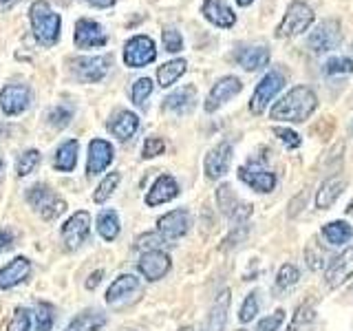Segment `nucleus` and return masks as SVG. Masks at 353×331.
Wrapping results in <instances>:
<instances>
[{"label": "nucleus", "instance_id": "f257e3e1", "mask_svg": "<svg viewBox=\"0 0 353 331\" xmlns=\"http://www.w3.org/2000/svg\"><path fill=\"white\" fill-rule=\"evenodd\" d=\"M318 97L309 86H294L290 93L283 95L270 110L272 119H281L287 124H301L314 115Z\"/></svg>", "mask_w": 353, "mask_h": 331}, {"label": "nucleus", "instance_id": "f03ea898", "mask_svg": "<svg viewBox=\"0 0 353 331\" xmlns=\"http://www.w3.org/2000/svg\"><path fill=\"white\" fill-rule=\"evenodd\" d=\"M31 25H33V33H36V38L42 42V44H53L58 42L60 38V16L51 11L49 3H44V0H38V3L31 5Z\"/></svg>", "mask_w": 353, "mask_h": 331}, {"label": "nucleus", "instance_id": "7ed1b4c3", "mask_svg": "<svg viewBox=\"0 0 353 331\" xmlns=\"http://www.w3.org/2000/svg\"><path fill=\"white\" fill-rule=\"evenodd\" d=\"M314 22V9L303 0H294L287 7V14L283 16L281 25L276 27V38H294L298 33L307 31Z\"/></svg>", "mask_w": 353, "mask_h": 331}, {"label": "nucleus", "instance_id": "20e7f679", "mask_svg": "<svg viewBox=\"0 0 353 331\" xmlns=\"http://www.w3.org/2000/svg\"><path fill=\"white\" fill-rule=\"evenodd\" d=\"M285 84V77L281 71H270L263 75V80L256 84V88H254V95L250 99V110L254 115H261L265 108L270 106L272 99L279 95V91L283 88Z\"/></svg>", "mask_w": 353, "mask_h": 331}, {"label": "nucleus", "instance_id": "39448f33", "mask_svg": "<svg viewBox=\"0 0 353 331\" xmlns=\"http://www.w3.org/2000/svg\"><path fill=\"white\" fill-rule=\"evenodd\" d=\"M216 205L221 210V214H225L230 221H234V223H245L252 217V205L239 201V197L228 183H221L216 188Z\"/></svg>", "mask_w": 353, "mask_h": 331}, {"label": "nucleus", "instance_id": "423d86ee", "mask_svg": "<svg viewBox=\"0 0 353 331\" xmlns=\"http://www.w3.org/2000/svg\"><path fill=\"white\" fill-rule=\"evenodd\" d=\"M157 58V49H154V42L148 36H135L126 42L124 47V62L130 69H141Z\"/></svg>", "mask_w": 353, "mask_h": 331}, {"label": "nucleus", "instance_id": "0eeeda50", "mask_svg": "<svg viewBox=\"0 0 353 331\" xmlns=\"http://www.w3.org/2000/svg\"><path fill=\"white\" fill-rule=\"evenodd\" d=\"M91 234V214L86 210H77V212L62 225V241L66 250H77Z\"/></svg>", "mask_w": 353, "mask_h": 331}, {"label": "nucleus", "instance_id": "6e6552de", "mask_svg": "<svg viewBox=\"0 0 353 331\" xmlns=\"http://www.w3.org/2000/svg\"><path fill=\"white\" fill-rule=\"evenodd\" d=\"M241 91H243V82L239 80V77H234V75L221 77V80L210 88L203 108L208 110V113H214V110H219L223 104H228L230 99L236 97Z\"/></svg>", "mask_w": 353, "mask_h": 331}, {"label": "nucleus", "instance_id": "1a4fd4ad", "mask_svg": "<svg viewBox=\"0 0 353 331\" xmlns=\"http://www.w3.org/2000/svg\"><path fill=\"white\" fill-rule=\"evenodd\" d=\"M342 40V31H340V22L338 20H325L320 22L316 27V31H312V36H309L307 44L309 49L314 53H325V51H331L336 49Z\"/></svg>", "mask_w": 353, "mask_h": 331}, {"label": "nucleus", "instance_id": "9d476101", "mask_svg": "<svg viewBox=\"0 0 353 331\" xmlns=\"http://www.w3.org/2000/svg\"><path fill=\"white\" fill-rule=\"evenodd\" d=\"M239 179L243 183H248L252 190L256 192H272L276 188V174L272 170H268L265 166H261L259 161H250L245 166L239 168Z\"/></svg>", "mask_w": 353, "mask_h": 331}, {"label": "nucleus", "instance_id": "9b49d317", "mask_svg": "<svg viewBox=\"0 0 353 331\" xmlns=\"http://www.w3.org/2000/svg\"><path fill=\"white\" fill-rule=\"evenodd\" d=\"M349 279H353V245H349L345 252H340L325 270V283L331 290H338Z\"/></svg>", "mask_w": 353, "mask_h": 331}, {"label": "nucleus", "instance_id": "f8f14e48", "mask_svg": "<svg viewBox=\"0 0 353 331\" xmlns=\"http://www.w3.org/2000/svg\"><path fill=\"white\" fill-rule=\"evenodd\" d=\"M170 268H172V261H170L168 254L161 252V250L143 252V254H141V259H139V263H137V270L141 272L143 279L150 281V283L163 279V276L170 272Z\"/></svg>", "mask_w": 353, "mask_h": 331}, {"label": "nucleus", "instance_id": "ddd939ff", "mask_svg": "<svg viewBox=\"0 0 353 331\" xmlns=\"http://www.w3.org/2000/svg\"><path fill=\"white\" fill-rule=\"evenodd\" d=\"M230 163H232V143L221 141L219 146H214L205 154V161H203L205 177L210 181L221 179V177L230 170Z\"/></svg>", "mask_w": 353, "mask_h": 331}, {"label": "nucleus", "instance_id": "4468645a", "mask_svg": "<svg viewBox=\"0 0 353 331\" xmlns=\"http://www.w3.org/2000/svg\"><path fill=\"white\" fill-rule=\"evenodd\" d=\"M190 230V214L188 210H172V212L163 214L157 221V232L165 241H176L185 237V232Z\"/></svg>", "mask_w": 353, "mask_h": 331}, {"label": "nucleus", "instance_id": "2eb2a0df", "mask_svg": "<svg viewBox=\"0 0 353 331\" xmlns=\"http://www.w3.org/2000/svg\"><path fill=\"white\" fill-rule=\"evenodd\" d=\"M31 102V91L25 84H7L0 91V108L7 115H20L22 110H27Z\"/></svg>", "mask_w": 353, "mask_h": 331}, {"label": "nucleus", "instance_id": "dca6fc26", "mask_svg": "<svg viewBox=\"0 0 353 331\" xmlns=\"http://www.w3.org/2000/svg\"><path fill=\"white\" fill-rule=\"evenodd\" d=\"M110 58L97 55V58H77L73 60V71L82 82H99L108 73Z\"/></svg>", "mask_w": 353, "mask_h": 331}, {"label": "nucleus", "instance_id": "f3484780", "mask_svg": "<svg viewBox=\"0 0 353 331\" xmlns=\"http://www.w3.org/2000/svg\"><path fill=\"white\" fill-rule=\"evenodd\" d=\"M108 42L104 29L97 25L95 20L80 18L75 25V44L80 49H91V47H104Z\"/></svg>", "mask_w": 353, "mask_h": 331}, {"label": "nucleus", "instance_id": "a211bd4d", "mask_svg": "<svg viewBox=\"0 0 353 331\" xmlns=\"http://www.w3.org/2000/svg\"><path fill=\"white\" fill-rule=\"evenodd\" d=\"M113 146L106 139H93L88 143V161H86V172L88 177L104 172L110 161H113Z\"/></svg>", "mask_w": 353, "mask_h": 331}, {"label": "nucleus", "instance_id": "6ab92c4d", "mask_svg": "<svg viewBox=\"0 0 353 331\" xmlns=\"http://www.w3.org/2000/svg\"><path fill=\"white\" fill-rule=\"evenodd\" d=\"M230 303H232V294L230 290H223L216 298L212 307H210V314L205 318L203 331H223L228 323V314H230Z\"/></svg>", "mask_w": 353, "mask_h": 331}, {"label": "nucleus", "instance_id": "aec40b11", "mask_svg": "<svg viewBox=\"0 0 353 331\" xmlns=\"http://www.w3.org/2000/svg\"><path fill=\"white\" fill-rule=\"evenodd\" d=\"M201 14L212 22V25H216L221 29L234 27V22H236L234 11L230 9V5L225 3V0H203Z\"/></svg>", "mask_w": 353, "mask_h": 331}, {"label": "nucleus", "instance_id": "412c9836", "mask_svg": "<svg viewBox=\"0 0 353 331\" xmlns=\"http://www.w3.org/2000/svg\"><path fill=\"white\" fill-rule=\"evenodd\" d=\"M345 188H347V179L342 174H334V177H329V179H325L316 192V208L329 210L340 199V194L345 192Z\"/></svg>", "mask_w": 353, "mask_h": 331}, {"label": "nucleus", "instance_id": "4be33fe9", "mask_svg": "<svg viewBox=\"0 0 353 331\" xmlns=\"http://www.w3.org/2000/svg\"><path fill=\"white\" fill-rule=\"evenodd\" d=\"M176 194H179V183H176L170 174H161L157 177V181L152 183V188L146 194V205L154 208V205L168 203Z\"/></svg>", "mask_w": 353, "mask_h": 331}, {"label": "nucleus", "instance_id": "5701e85b", "mask_svg": "<svg viewBox=\"0 0 353 331\" xmlns=\"http://www.w3.org/2000/svg\"><path fill=\"white\" fill-rule=\"evenodd\" d=\"M31 274V261L25 257H18L9 261L3 270H0V290H11L14 285L22 283Z\"/></svg>", "mask_w": 353, "mask_h": 331}, {"label": "nucleus", "instance_id": "b1692460", "mask_svg": "<svg viewBox=\"0 0 353 331\" xmlns=\"http://www.w3.org/2000/svg\"><path fill=\"white\" fill-rule=\"evenodd\" d=\"M135 292H139V279L132 274H121L110 283L108 292H106V303L108 305H119L124 298L132 296Z\"/></svg>", "mask_w": 353, "mask_h": 331}, {"label": "nucleus", "instance_id": "393cba45", "mask_svg": "<svg viewBox=\"0 0 353 331\" xmlns=\"http://www.w3.org/2000/svg\"><path fill=\"white\" fill-rule=\"evenodd\" d=\"M194 104H196V88L194 86H181L179 91L170 93L163 99V108L170 110V113H176V115L190 113Z\"/></svg>", "mask_w": 353, "mask_h": 331}, {"label": "nucleus", "instance_id": "a878e982", "mask_svg": "<svg viewBox=\"0 0 353 331\" xmlns=\"http://www.w3.org/2000/svg\"><path fill=\"white\" fill-rule=\"evenodd\" d=\"M139 128V117L130 110H119V113L108 121V130L121 141L130 139Z\"/></svg>", "mask_w": 353, "mask_h": 331}, {"label": "nucleus", "instance_id": "bb28decb", "mask_svg": "<svg viewBox=\"0 0 353 331\" xmlns=\"http://www.w3.org/2000/svg\"><path fill=\"white\" fill-rule=\"evenodd\" d=\"M236 62L245 71H259L270 62V49L268 47H248L236 53Z\"/></svg>", "mask_w": 353, "mask_h": 331}, {"label": "nucleus", "instance_id": "cd10ccee", "mask_svg": "<svg viewBox=\"0 0 353 331\" xmlns=\"http://www.w3.org/2000/svg\"><path fill=\"white\" fill-rule=\"evenodd\" d=\"M106 325V316L97 309H88V312L77 314L64 331H99Z\"/></svg>", "mask_w": 353, "mask_h": 331}, {"label": "nucleus", "instance_id": "c85d7f7f", "mask_svg": "<svg viewBox=\"0 0 353 331\" xmlns=\"http://www.w3.org/2000/svg\"><path fill=\"white\" fill-rule=\"evenodd\" d=\"M77 141L75 139H69V141H64L62 146L55 150V159H53V166H55V170H60V172H71L75 168V163H77Z\"/></svg>", "mask_w": 353, "mask_h": 331}, {"label": "nucleus", "instance_id": "c756f323", "mask_svg": "<svg viewBox=\"0 0 353 331\" xmlns=\"http://www.w3.org/2000/svg\"><path fill=\"white\" fill-rule=\"evenodd\" d=\"M188 69V62L183 58H176V60H170V62H165L161 64L159 69H157V80H159V86L161 88H168L172 86L179 77L185 73Z\"/></svg>", "mask_w": 353, "mask_h": 331}, {"label": "nucleus", "instance_id": "7c9ffc66", "mask_svg": "<svg viewBox=\"0 0 353 331\" xmlns=\"http://www.w3.org/2000/svg\"><path fill=\"white\" fill-rule=\"evenodd\" d=\"M323 237L327 239L329 245H345L353 237V228L347 221H331L323 228Z\"/></svg>", "mask_w": 353, "mask_h": 331}, {"label": "nucleus", "instance_id": "2f4dec72", "mask_svg": "<svg viewBox=\"0 0 353 331\" xmlns=\"http://www.w3.org/2000/svg\"><path fill=\"white\" fill-rule=\"evenodd\" d=\"M97 232L104 241H115L119 234V217L115 210H102L97 217Z\"/></svg>", "mask_w": 353, "mask_h": 331}, {"label": "nucleus", "instance_id": "473e14b6", "mask_svg": "<svg viewBox=\"0 0 353 331\" xmlns=\"http://www.w3.org/2000/svg\"><path fill=\"white\" fill-rule=\"evenodd\" d=\"M55 192L51 190L49 185H44V183H38V185H31L29 190H27V201H29V205L31 208H36V210H42L44 208H49L53 201H55Z\"/></svg>", "mask_w": 353, "mask_h": 331}, {"label": "nucleus", "instance_id": "72a5a7b5", "mask_svg": "<svg viewBox=\"0 0 353 331\" xmlns=\"http://www.w3.org/2000/svg\"><path fill=\"white\" fill-rule=\"evenodd\" d=\"M316 320V309L312 303H305L296 309V314L292 318L290 327H287V331H307L309 327H312V323Z\"/></svg>", "mask_w": 353, "mask_h": 331}, {"label": "nucleus", "instance_id": "f704fd0d", "mask_svg": "<svg viewBox=\"0 0 353 331\" xmlns=\"http://www.w3.org/2000/svg\"><path fill=\"white\" fill-rule=\"evenodd\" d=\"M119 179H121V174H119V172H110V174H106V177H104V181L97 185V190H95V194H93V201H95V203H104L106 199H110V194L115 192V188H117Z\"/></svg>", "mask_w": 353, "mask_h": 331}, {"label": "nucleus", "instance_id": "c9c22d12", "mask_svg": "<svg viewBox=\"0 0 353 331\" xmlns=\"http://www.w3.org/2000/svg\"><path fill=\"white\" fill-rule=\"evenodd\" d=\"M38 163H40V152L38 150H25L16 159V172L20 177H27V174H31L33 170H36Z\"/></svg>", "mask_w": 353, "mask_h": 331}, {"label": "nucleus", "instance_id": "e433bc0d", "mask_svg": "<svg viewBox=\"0 0 353 331\" xmlns=\"http://www.w3.org/2000/svg\"><path fill=\"white\" fill-rule=\"evenodd\" d=\"M298 279H301V272H298L296 265L285 263V265H281L279 274H276V285H279L281 290H287V287H294L298 283Z\"/></svg>", "mask_w": 353, "mask_h": 331}, {"label": "nucleus", "instance_id": "4c0bfd02", "mask_svg": "<svg viewBox=\"0 0 353 331\" xmlns=\"http://www.w3.org/2000/svg\"><path fill=\"white\" fill-rule=\"evenodd\" d=\"M53 314H55L53 312V305H49V303H38L36 305V329L38 331H49L53 327V320H55Z\"/></svg>", "mask_w": 353, "mask_h": 331}, {"label": "nucleus", "instance_id": "58836bf2", "mask_svg": "<svg viewBox=\"0 0 353 331\" xmlns=\"http://www.w3.org/2000/svg\"><path fill=\"white\" fill-rule=\"evenodd\" d=\"M73 117V110L69 106H64V104H58V106H53L49 113H47V119H49V124L55 126V128H64V126H69V121Z\"/></svg>", "mask_w": 353, "mask_h": 331}, {"label": "nucleus", "instance_id": "ea45409f", "mask_svg": "<svg viewBox=\"0 0 353 331\" xmlns=\"http://www.w3.org/2000/svg\"><path fill=\"white\" fill-rule=\"evenodd\" d=\"M163 243H165V239L159 234V232H148V234H141L135 241V248L139 252H154V250H159Z\"/></svg>", "mask_w": 353, "mask_h": 331}, {"label": "nucleus", "instance_id": "a19ab883", "mask_svg": "<svg viewBox=\"0 0 353 331\" xmlns=\"http://www.w3.org/2000/svg\"><path fill=\"white\" fill-rule=\"evenodd\" d=\"M152 93V82L148 80V77H139V80L132 84V102H135L137 106H143L146 104V99L150 97Z\"/></svg>", "mask_w": 353, "mask_h": 331}, {"label": "nucleus", "instance_id": "79ce46f5", "mask_svg": "<svg viewBox=\"0 0 353 331\" xmlns=\"http://www.w3.org/2000/svg\"><path fill=\"white\" fill-rule=\"evenodd\" d=\"M256 314H259V294L252 292V294H248V298L241 305L239 320L241 323H250L252 318H256Z\"/></svg>", "mask_w": 353, "mask_h": 331}, {"label": "nucleus", "instance_id": "37998d69", "mask_svg": "<svg viewBox=\"0 0 353 331\" xmlns=\"http://www.w3.org/2000/svg\"><path fill=\"white\" fill-rule=\"evenodd\" d=\"M161 40H163V49L168 51V53H176V51H181L183 49V38H181V33L168 27V29H163L161 31Z\"/></svg>", "mask_w": 353, "mask_h": 331}, {"label": "nucleus", "instance_id": "c03bdc74", "mask_svg": "<svg viewBox=\"0 0 353 331\" xmlns=\"http://www.w3.org/2000/svg\"><path fill=\"white\" fill-rule=\"evenodd\" d=\"M31 329V318H29V312L27 309L18 307L14 312V318L9 320L7 325V331H29Z\"/></svg>", "mask_w": 353, "mask_h": 331}, {"label": "nucleus", "instance_id": "a18cd8bd", "mask_svg": "<svg viewBox=\"0 0 353 331\" xmlns=\"http://www.w3.org/2000/svg\"><path fill=\"white\" fill-rule=\"evenodd\" d=\"M305 259H307V263H309V268H312L314 272H318V270H323L325 252L316 245V241H312V243L307 245V250H305Z\"/></svg>", "mask_w": 353, "mask_h": 331}, {"label": "nucleus", "instance_id": "49530a36", "mask_svg": "<svg viewBox=\"0 0 353 331\" xmlns=\"http://www.w3.org/2000/svg\"><path fill=\"white\" fill-rule=\"evenodd\" d=\"M325 71H327V75H347L353 71V64L349 58H331L325 64Z\"/></svg>", "mask_w": 353, "mask_h": 331}, {"label": "nucleus", "instance_id": "de8ad7c7", "mask_svg": "<svg viewBox=\"0 0 353 331\" xmlns=\"http://www.w3.org/2000/svg\"><path fill=\"white\" fill-rule=\"evenodd\" d=\"M274 135L279 137L287 148H298L303 143V139H301V135L298 132H294L292 128H283V126H274Z\"/></svg>", "mask_w": 353, "mask_h": 331}, {"label": "nucleus", "instance_id": "09e8293b", "mask_svg": "<svg viewBox=\"0 0 353 331\" xmlns=\"http://www.w3.org/2000/svg\"><path fill=\"white\" fill-rule=\"evenodd\" d=\"M283 320H285V312L283 309H276L274 314H270L268 318H263L256 331H279V327L283 325Z\"/></svg>", "mask_w": 353, "mask_h": 331}, {"label": "nucleus", "instance_id": "8fccbe9b", "mask_svg": "<svg viewBox=\"0 0 353 331\" xmlns=\"http://www.w3.org/2000/svg\"><path fill=\"white\" fill-rule=\"evenodd\" d=\"M163 150H165V143L161 137H148L146 141H143V157L146 159L157 157V154H161Z\"/></svg>", "mask_w": 353, "mask_h": 331}, {"label": "nucleus", "instance_id": "3c124183", "mask_svg": "<svg viewBox=\"0 0 353 331\" xmlns=\"http://www.w3.org/2000/svg\"><path fill=\"white\" fill-rule=\"evenodd\" d=\"M64 210H66V201H64V199H55V201L49 205V208H44L42 210V212H40V217L44 219V221H55V219H58L62 212H64Z\"/></svg>", "mask_w": 353, "mask_h": 331}, {"label": "nucleus", "instance_id": "603ef678", "mask_svg": "<svg viewBox=\"0 0 353 331\" xmlns=\"http://www.w3.org/2000/svg\"><path fill=\"white\" fill-rule=\"evenodd\" d=\"M248 237V223H239L234 225V230H232V234L223 241V250L232 248V245H239V243Z\"/></svg>", "mask_w": 353, "mask_h": 331}, {"label": "nucleus", "instance_id": "864d4df0", "mask_svg": "<svg viewBox=\"0 0 353 331\" xmlns=\"http://www.w3.org/2000/svg\"><path fill=\"white\" fill-rule=\"evenodd\" d=\"M102 276H104V272H102V270H97V272H93L91 276H88V281H86V290H95V287L99 285V281H102Z\"/></svg>", "mask_w": 353, "mask_h": 331}, {"label": "nucleus", "instance_id": "5fc2aeb1", "mask_svg": "<svg viewBox=\"0 0 353 331\" xmlns=\"http://www.w3.org/2000/svg\"><path fill=\"white\" fill-rule=\"evenodd\" d=\"M11 243H14V237H11V232L9 230H3L0 232V252H5Z\"/></svg>", "mask_w": 353, "mask_h": 331}, {"label": "nucleus", "instance_id": "6e6d98bb", "mask_svg": "<svg viewBox=\"0 0 353 331\" xmlns=\"http://www.w3.org/2000/svg\"><path fill=\"white\" fill-rule=\"evenodd\" d=\"M82 3H88L93 7H99V9H106V7H113L115 0H82Z\"/></svg>", "mask_w": 353, "mask_h": 331}, {"label": "nucleus", "instance_id": "4d7b16f0", "mask_svg": "<svg viewBox=\"0 0 353 331\" xmlns=\"http://www.w3.org/2000/svg\"><path fill=\"white\" fill-rule=\"evenodd\" d=\"M18 3V0H0V11H7Z\"/></svg>", "mask_w": 353, "mask_h": 331}, {"label": "nucleus", "instance_id": "13d9d810", "mask_svg": "<svg viewBox=\"0 0 353 331\" xmlns=\"http://www.w3.org/2000/svg\"><path fill=\"white\" fill-rule=\"evenodd\" d=\"M236 3H239L241 7H248V5H252V3H254V0H236Z\"/></svg>", "mask_w": 353, "mask_h": 331}, {"label": "nucleus", "instance_id": "bf43d9fd", "mask_svg": "<svg viewBox=\"0 0 353 331\" xmlns=\"http://www.w3.org/2000/svg\"><path fill=\"white\" fill-rule=\"evenodd\" d=\"M347 214H349V217H353V201H351V203H349V208H347Z\"/></svg>", "mask_w": 353, "mask_h": 331}, {"label": "nucleus", "instance_id": "052dcab7", "mask_svg": "<svg viewBox=\"0 0 353 331\" xmlns=\"http://www.w3.org/2000/svg\"><path fill=\"white\" fill-rule=\"evenodd\" d=\"M179 331H196V329H194V327H181Z\"/></svg>", "mask_w": 353, "mask_h": 331}, {"label": "nucleus", "instance_id": "680f3d73", "mask_svg": "<svg viewBox=\"0 0 353 331\" xmlns=\"http://www.w3.org/2000/svg\"><path fill=\"white\" fill-rule=\"evenodd\" d=\"M3 163H5V161H3V154H0V170H3Z\"/></svg>", "mask_w": 353, "mask_h": 331}, {"label": "nucleus", "instance_id": "e2e57ef3", "mask_svg": "<svg viewBox=\"0 0 353 331\" xmlns=\"http://www.w3.org/2000/svg\"><path fill=\"white\" fill-rule=\"evenodd\" d=\"M236 331H248V329H236Z\"/></svg>", "mask_w": 353, "mask_h": 331}]
</instances>
